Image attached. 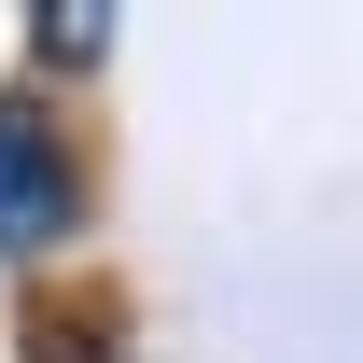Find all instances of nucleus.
I'll use <instances>...</instances> for the list:
<instances>
[{"label":"nucleus","instance_id":"obj_1","mask_svg":"<svg viewBox=\"0 0 363 363\" xmlns=\"http://www.w3.org/2000/svg\"><path fill=\"white\" fill-rule=\"evenodd\" d=\"M84 210V182H70V140L28 112V98H0V252H56Z\"/></svg>","mask_w":363,"mask_h":363},{"label":"nucleus","instance_id":"obj_2","mask_svg":"<svg viewBox=\"0 0 363 363\" xmlns=\"http://www.w3.org/2000/svg\"><path fill=\"white\" fill-rule=\"evenodd\" d=\"M28 43H43L56 70H84V56H112V14H98V0H43V14H28Z\"/></svg>","mask_w":363,"mask_h":363}]
</instances>
